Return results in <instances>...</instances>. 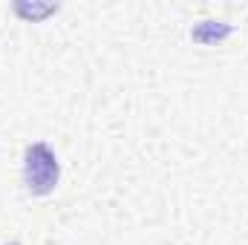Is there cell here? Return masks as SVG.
I'll use <instances>...</instances> for the list:
<instances>
[{"label":"cell","mask_w":248,"mask_h":245,"mask_svg":"<svg viewBox=\"0 0 248 245\" xmlns=\"http://www.w3.org/2000/svg\"><path fill=\"white\" fill-rule=\"evenodd\" d=\"M23 182L35 196H46L55 184H58V159L49 150V144L35 141L32 147H26L23 156Z\"/></svg>","instance_id":"6da1fadb"}]
</instances>
